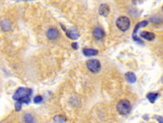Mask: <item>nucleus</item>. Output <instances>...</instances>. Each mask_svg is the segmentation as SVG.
Wrapping results in <instances>:
<instances>
[{
  "instance_id": "obj_1",
  "label": "nucleus",
  "mask_w": 163,
  "mask_h": 123,
  "mask_svg": "<svg viewBox=\"0 0 163 123\" xmlns=\"http://www.w3.org/2000/svg\"><path fill=\"white\" fill-rule=\"evenodd\" d=\"M31 94V89L25 87H20L16 90L14 95L13 96V99L22 104H28L30 102V96Z\"/></svg>"
},
{
  "instance_id": "obj_2",
  "label": "nucleus",
  "mask_w": 163,
  "mask_h": 123,
  "mask_svg": "<svg viewBox=\"0 0 163 123\" xmlns=\"http://www.w3.org/2000/svg\"><path fill=\"white\" fill-rule=\"evenodd\" d=\"M131 109V105L129 101L127 100H122L117 103V110L121 115L129 114Z\"/></svg>"
},
{
  "instance_id": "obj_3",
  "label": "nucleus",
  "mask_w": 163,
  "mask_h": 123,
  "mask_svg": "<svg viewBox=\"0 0 163 123\" xmlns=\"http://www.w3.org/2000/svg\"><path fill=\"white\" fill-rule=\"evenodd\" d=\"M116 25L119 30L125 31L130 27V20L127 17H121L117 19Z\"/></svg>"
},
{
  "instance_id": "obj_4",
  "label": "nucleus",
  "mask_w": 163,
  "mask_h": 123,
  "mask_svg": "<svg viewBox=\"0 0 163 123\" xmlns=\"http://www.w3.org/2000/svg\"><path fill=\"white\" fill-rule=\"evenodd\" d=\"M87 67L90 72L93 73H97L101 69V64L98 60H89L87 61Z\"/></svg>"
},
{
  "instance_id": "obj_5",
  "label": "nucleus",
  "mask_w": 163,
  "mask_h": 123,
  "mask_svg": "<svg viewBox=\"0 0 163 123\" xmlns=\"http://www.w3.org/2000/svg\"><path fill=\"white\" fill-rule=\"evenodd\" d=\"M59 32L57 29L55 28H50L47 31V36L50 40L56 39L59 37Z\"/></svg>"
},
{
  "instance_id": "obj_6",
  "label": "nucleus",
  "mask_w": 163,
  "mask_h": 123,
  "mask_svg": "<svg viewBox=\"0 0 163 123\" xmlns=\"http://www.w3.org/2000/svg\"><path fill=\"white\" fill-rule=\"evenodd\" d=\"M148 24V22L147 21H142V22H141L140 23H138L136 25V27L135 28V30H134V32H133V39H134V40L135 41H138L139 42H141H141L140 39H139L138 38H137V37H136V32H137L138 30L140 28H141V27H143V26H145L147 25Z\"/></svg>"
},
{
  "instance_id": "obj_7",
  "label": "nucleus",
  "mask_w": 163,
  "mask_h": 123,
  "mask_svg": "<svg viewBox=\"0 0 163 123\" xmlns=\"http://www.w3.org/2000/svg\"><path fill=\"white\" fill-rule=\"evenodd\" d=\"M93 35L96 39L100 40L103 39L105 36V32L101 28L97 27L94 29V31H93Z\"/></svg>"
},
{
  "instance_id": "obj_8",
  "label": "nucleus",
  "mask_w": 163,
  "mask_h": 123,
  "mask_svg": "<svg viewBox=\"0 0 163 123\" xmlns=\"http://www.w3.org/2000/svg\"><path fill=\"white\" fill-rule=\"evenodd\" d=\"M99 12L101 15L106 17L110 13V7L106 4H101L99 9Z\"/></svg>"
},
{
  "instance_id": "obj_9",
  "label": "nucleus",
  "mask_w": 163,
  "mask_h": 123,
  "mask_svg": "<svg viewBox=\"0 0 163 123\" xmlns=\"http://www.w3.org/2000/svg\"><path fill=\"white\" fill-rule=\"evenodd\" d=\"M83 54L86 57H92L96 56L98 54V51L97 49H91V48H85L83 49Z\"/></svg>"
},
{
  "instance_id": "obj_10",
  "label": "nucleus",
  "mask_w": 163,
  "mask_h": 123,
  "mask_svg": "<svg viewBox=\"0 0 163 123\" xmlns=\"http://www.w3.org/2000/svg\"><path fill=\"white\" fill-rule=\"evenodd\" d=\"M66 35L69 37V39H71L72 40H77L79 39V37H80V35L78 33V31H77L75 30H66Z\"/></svg>"
},
{
  "instance_id": "obj_11",
  "label": "nucleus",
  "mask_w": 163,
  "mask_h": 123,
  "mask_svg": "<svg viewBox=\"0 0 163 123\" xmlns=\"http://www.w3.org/2000/svg\"><path fill=\"white\" fill-rule=\"evenodd\" d=\"M140 36L143 38L145 39L146 40H148V41H152L155 39V34L152 33V32H148V31H142L141 32Z\"/></svg>"
},
{
  "instance_id": "obj_12",
  "label": "nucleus",
  "mask_w": 163,
  "mask_h": 123,
  "mask_svg": "<svg viewBox=\"0 0 163 123\" xmlns=\"http://www.w3.org/2000/svg\"><path fill=\"white\" fill-rule=\"evenodd\" d=\"M125 77L127 81L131 83V84H133L136 80V76L135 74L132 73V72H127V73L125 74Z\"/></svg>"
},
{
  "instance_id": "obj_13",
  "label": "nucleus",
  "mask_w": 163,
  "mask_h": 123,
  "mask_svg": "<svg viewBox=\"0 0 163 123\" xmlns=\"http://www.w3.org/2000/svg\"><path fill=\"white\" fill-rule=\"evenodd\" d=\"M0 26H1V29L5 31H9L11 27V24L8 20H3L0 23Z\"/></svg>"
},
{
  "instance_id": "obj_14",
  "label": "nucleus",
  "mask_w": 163,
  "mask_h": 123,
  "mask_svg": "<svg viewBox=\"0 0 163 123\" xmlns=\"http://www.w3.org/2000/svg\"><path fill=\"white\" fill-rule=\"evenodd\" d=\"M159 94L157 93H149L147 96V98L148 100H149L150 102L151 103H154L155 101L157 100V98H158Z\"/></svg>"
},
{
  "instance_id": "obj_15",
  "label": "nucleus",
  "mask_w": 163,
  "mask_h": 123,
  "mask_svg": "<svg viewBox=\"0 0 163 123\" xmlns=\"http://www.w3.org/2000/svg\"><path fill=\"white\" fill-rule=\"evenodd\" d=\"M54 120L55 122H65L66 121V118L64 116H56L54 117Z\"/></svg>"
},
{
  "instance_id": "obj_16",
  "label": "nucleus",
  "mask_w": 163,
  "mask_h": 123,
  "mask_svg": "<svg viewBox=\"0 0 163 123\" xmlns=\"http://www.w3.org/2000/svg\"><path fill=\"white\" fill-rule=\"evenodd\" d=\"M25 121L27 122H31L33 121V118L30 114H26L24 117Z\"/></svg>"
},
{
  "instance_id": "obj_17",
  "label": "nucleus",
  "mask_w": 163,
  "mask_h": 123,
  "mask_svg": "<svg viewBox=\"0 0 163 123\" xmlns=\"http://www.w3.org/2000/svg\"><path fill=\"white\" fill-rule=\"evenodd\" d=\"M43 100V98L42 96H36L35 98H34V102L35 103H41Z\"/></svg>"
},
{
  "instance_id": "obj_18",
  "label": "nucleus",
  "mask_w": 163,
  "mask_h": 123,
  "mask_svg": "<svg viewBox=\"0 0 163 123\" xmlns=\"http://www.w3.org/2000/svg\"><path fill=\"white\" fill-rule=\"evenodd\" d=\"M22 103H20L19 102H17L15 103V110L16 111H20L21 110V107H22Z\"/></svg>"
},
{
  "instance_id": "obj_19",
  "label": "nucleus",
  "mask_w": 163,
  "mask_h": 123,
  "mask_svg": "<svg viewBox=\"0 0 163 123\" xmlns=\"http://www.w3.org/2000/svg\"><path fill=\"white\" fill-rule=\"evenodd\" d=\"M72 47L74 49H78L79 48V44L77 42H73V43H72Z\"/></svg>"
},
{
  "instance_id": "obj_20",
  "label": "nucleus",
  "mask_w": 163,
  "mask_h": 123,
  "mask_svg": "<svg viewBox=\"0 0 163 123\" xmlns=\"http://www.w3.org/2000/svg\"><path fill=\"white\" fill-rule=\"evenodd\" d=\"M158 117H159V119H157V121H158L160 122H163V119L162 118V117H159V116H158Z\"/></svg>"
},
{
  "instance_id": "obj_21",
  "label": "nucleus",
  "mask_w": 163,
  "mask_h": 123,
  "mask_svg": "<svg viewBox=\"0 0 163 123\" xmlns=\"http://www.w3.org/2000/svg\"><path fill=\"white\" fill-rule=\"evenodd\" d=\"M162 84H163V78H162Z\"/></svg>"
},
{
  "instance_id": "obj_22",
  "label": "nucleus",
  "mask_w": 163,
  "mask_h": 123,
  "mask_svg": "<svg viewBox=\"0 0 163 123\" xmlns=\"http://www.w3.org/2000/svg\"><path fill=\"white\" fill-rule=\"evenodd\" d=\"M162 11H163V7H162Z\"/></svg>"
}]
</instances>
